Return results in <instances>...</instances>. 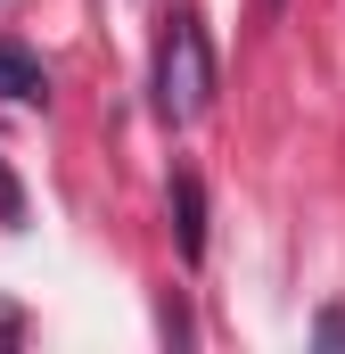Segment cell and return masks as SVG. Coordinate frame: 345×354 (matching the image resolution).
<instances>
[{
  "instance_id": "obj_1",
  "label": "cell",
  "mask_w": 345,
  "mask_h": 354,
  "mask_svg": "<svg viewBox=\"0 0 345 354\" xmlns=\"http://www.w3.org/2000/svg\"><path fill=\"white\" fill-rule=\"evenodd\" d=\"M214 41H206V25L197 17H172L165 41H157V115L165 124H197V115H214Z\"/></svg>"
},
{
  "instance_id": "obj_2",
  "label": "cell",
  "mask_w": 345,
  "mask_h": 354,
  "mask_svg": "<svg viewBox=\"0 0 345 354\" xmlns=\"http://www.w3.org/2000/svg\"><path fill=\"white\" fill-rule=\"evenodd\" d=\"M172 239H181V264H206V181H197V165H172Z\"/></svg>"
},
{
  "instance_id": "obj_3",
  "label": "cell",
  "mask_w": 345,
  "mask_h": 354,
  "mask_svg": "<svg viewBox=\"0 0 345 354\" xmlns=\"http://www.w3.org/2000/svg\"><path fill=\"white\" fill-rule=\"evenodd\" d=\"M0 99H25V107H41V99H50V75H41V58H33L17 33H0Z\"/></svg>"
},
{
  "instance_id": "obj_4",
  "label": "cell",
  "mask_w": 345,
  "mask_h": 354,
  "mask_svg": "<svg viewBox=\"0 0 345 354\" xmlns=\"http://www.w3.org/2000/svg\"><path fill=\"white\" fill-rule=\"evenodd\" d=\"M313 346L345 354V305H321V313H313Z\"/></svg>"
},
{
  "instance_id": "obj_5",
  "label": "cell",
  "mask_w": 345,
  "mask_h": 354,
  "mask_svg": "<svg viewBox=\"0 0 345 354\" xmlns=\"http://www.w3.org/2000/svg\"><path fill=\"white\" fill-rule=\"evenodd\" d=\"M0 223H8V231H25V189H17L8 165H0Z\"/></svg>"
},
{
  "instance_id": "obj_6",
  "label": "cell",
  "mask_w": 345,
  "mask_h": 354,
  "mask_svg": "<svg viewBox=\"0 0 345 354\" xmlns=\"http://www.w3.org/2000/svg\"><path fill=\"white\" fill-rule=\"evenodd\" d=\"M165 338H172V346H189V313H181V297H165Z\"/></svg>"
},
{
  "instance_id": "obj_7",
  "label": "cell",
  "mask_w": 345,
  "mask_h": 354,
  "mask_svg": "<svg viewBox=\"0 0 345 354\" xmlns=\"http://www.w3.org/2000/svg\"><path fill=\"white\" fill-rule=\"evenodd\" d=\"M279 8H288V0H263V25H271V17H279Z\"/></svg>"
}]
</instances>
